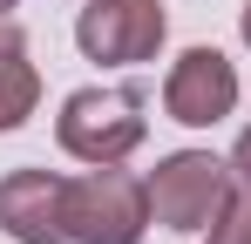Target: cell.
Segmentation results:
<instances>
[{"label": "cell", "instance_id": "277c9868", "mask_svg": "<svg viewBox=\"0 0 251 244\" xmlns=\"http://www.w3.org/2000/svg\"><path fill=\"white\" fill-rule=\"evenodd\" d=\"M170 34L163 0H88L75 14V48L102 68H136V61H156Z\"/></svg>", "mask_w": 251, "mask_h": 244}, {"label": "cell", "instance_id": "3957f363", "mask_svg": "<svg viewBox=\"0 0 251 244\" xmlns=\"http://www.w3.org/2000/svg\"><path fill=\"white\" fill-rule=\"evenodd\" d=\"M143 183H150V217L156 224H170V231H210V217L238 190V170L224 156H210V149H176Z\"/></svg>", "mask_w": 251, "mask_h": 244}, {"label": "cell", "instance_id": "9c48e42d", "mask_svg": "<svg viewBox=\"0 0 251 244\" xmlns=\"http://www.w3.org/2000/svg\"><path fill=\"white\" fill-rule=\"evenodd\" d=\"M231 170H238V183L251 190V129L238 136V149H231Z\"/></svg>", "mask_w": 251, "mask_h": 244}, {"label": "cell", "instance_id": "7a4b0ae2", "mask_svg": "<svg viewBox=\"0 0 251 244\" xmlns=\"http://www.w3.org/2000/svg\"><path fill=\"white\" fill-rule=\"evenodd\" d=\"M143 136H150V122L129 88H75L54 116V143L75 163H123L143 149Z\"/></svg>", "mask_w": 251, "mask_h": 244}, {"label": "cell", "instance_id": "8992f818", "mask_svg": "<svg viewBox=\"0 0 251 244\" xmlns=\"http://www.w3.org/2000/svg\"><path fill=\"white\" fill-rule=\"evenodd\" d=\"M0 231L14 244H68V176L7 170L0 176Z\"/></svg>", "mask_w": 251, "mask_h": 244}, {"label": "cell", "instance_id": "5b68a950", "mask_svg": "<svg viewBox=\"0 0 251 244\" xmlns=\"http://www.w3.org/2000/svg\"><path fill=\"white\" fill-rule=\"evenodd\" d=\"M238 109V68L217 48H183L163 75V116L183 129H217Z\"/></svg>", "mask_w": 251, "mask_h": 244}, {"label": "cell", "instance_id": "6da1fadb", "mask_svg": "<svg viewBox=\"0 0 251 244\" xmlns=\"http://www.w3.org/2000/svg\"><path fill=\"white\" fill-rule=\"evenodd\" d=\"M150 183L123 163H88V176H68V244H143Z\"/></svg>", "mask_w": 251, "mask_h": 244}, {"label": "cell", "instance_id": "8fae6325", "mask_svg": "<svg viewBox=\"0 0 251 244\" xmlns=\"http://www.w3.org/2000/svg\"><path fill=\"white\" fill-rule=\"evenodd\" d=\"M0 7H21V0H0Z\"/></svg>", "mask_w": 251, "mask_h": 244}, {"label": "cell", "instance_id": "30bf717a", "mask_svg": "<svg viewBox=\"0 0 251 244\" xmlns=\"http://www.w3.org/2000/svg\"><path fill=\"white\" fill-rule=\"evenodd\" d=\"M245 48H251V0H245Z\"/></svg>", "mask_w": 251, "mask_h": 244}, {"label": "cell", "instance_id": "ba28073f", "mask_svg": "<svg viewBox=\"0 0 251 244\" xmlns=\"http://www.w3.org/2000/svg\"><path fill=\"white\" fill-rule=\"evenodd\" d=\"M204 244H251V190H245V183H238L231 203L210 217V238H204Z\"/></svg>", "mask_w": 251, "mask_h": 244}, {"label": "cell", "instance_id": "52a82bcc", "mask_svg": "<svg viewBox=\"0 0 251 244\" xmlns=\"http://www.w3.org/2000/svg\"><path fill=\"white\" fill-rule=\"evenodd\" d=\"M34 102H41V68L27 54V34L0 14V136L34 116Z\"/></svg>", "mask_w": 251, "mask_h": 244}]
</instances>
